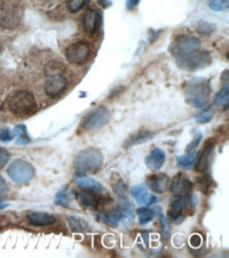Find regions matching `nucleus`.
Returning a JSON list of instances; mask_svg holds the SVG:
<instances>
[{
	"instance_id": "1",
	"label": "nucleus",
	"mask_w": 229,
	"mask_h": 258,
	"mask_svg": "<svg viewBox=\"0 0 229 258\" xmlns=\"http://www.w3.org/2000/svg\"><path fill=\"white\" fill-rule=\"evenodd\" d=\"M103 162L104 157L101 150L95 147H88L76 156L73 167L78 175H92L100 170Z\"/></svg>"
},
{
	"instance_id": "2",
	"label": "nucleus",
	"mask_w": 229,
	"mask_h": 258,
	"mask_svg": "<svg viewBox=\"0 0 229 258\" xmlns=\"http://www.w3.org/2000/svg\"><path fill=\"white\" fill-rule=\"evenodd\" d=\"M185 100L194 108H202L208 102L210 95L209 82L204 79H194L184 88Z\"/></svg>"
},
{
	"instance_id": "3",
	"label": "nucleus",
	"mask_w": 229,
	"mask_h": 258,
	"mask_svg": "<svg viewBox=\"0 0 229 258\" xmlns=\"http://www.w3.org/2000/svg\"><path fill=\"white\" fill-rule=\"evenodd\" d=\"M8 106L11 112L19 116L32 114L37 109L34 95L29 91H17L13 93L9 99Z\"/></svg>"
},
{
	"instance_id": "4",
	"label": "nucleus",
	"mask_w": 229,
	"mask_h": 258,
	"mask_svg": "<svg viewBox=\"0 0 229 258\" xmlns=\"http://www.w3.org/2000/svg\"><path fill=\"white\" fill-rule=\"evenodd\" d=\"M23 16V10L17 0L0 2V27L5 29L16 28Z\"/></svg>"
},
{
	"instance_id": "5",
	"label": "nucleus",
	"mask_w": 229,
	"mask_h": 258,
	"mask_svg": "<svg viewBox=\"0 0 229 258\" xmlns=\"http://www.w3.org/2000/svg\"><path fill=\"white\" fill-rule=\"evenodd\" d=\"M211 61L212 57L208 51H195L188 55L179 57L177 64L182 70L194 72L210 66Z\"/></svg>"
},
{
	"instance_id": "6",
	"label": "nucleus",
	"mask_w": 229,
	"mask_h": 258,
	"mask_svg": "<svg viewBox=\"0 0 229 258\" xmlns=\"http://www.w3.org/2000/svg\"><path fill=\"white\" fill-rule=\"evenodd\" d=\"M8 175L17 184H27L34 178L35 168L23 159H17L10 164Z\"/></svg>"
},
{
	"instance_id": "7",
	"label": "nucleus",
	"mask_w": 229,
	"mask_h": 258,
	"mask_svg": "<svg viewBox=\"0 0 229 258\" xmlns=\"http://www.w3.org/2000/svg\"><path fill=\"white\" fill-rule=\"evenodd\" d=\"M201 47V40L192 35H181L173 39L169 46V52L173 56L181 57L195 52Z\"/></svg>"
},
{
	"instance_id": "8",
	"label": "nucleus",
	"mask_w": 229,
	"mask_h": 258,
	"mask_svg": "<svg viewBox=\"0 0 229 258\" xmlns=\"http://www.w3.org/2000/svg\"><path fill=\"white\" fill-rule=\"evenodd\" d=\"M91 54L90 46L87 41H76L74 44L70 45L65 50V58L76 66H82L89 60Z\"/></svg>"
},
{
	"instance_id": "9",
	"label": "nucleus",
	"mask_w": 229,
	"mask_h": 258,
	"mask_svg": "<svg viewBox=\"0 0 229 258\" xmlns=\"http://www.w3.org/2000/svg\"><path fill=\"white\" fill-rule=\"evenodd\" d=\"M110 112H109L106 107H97L96 109H94L88 115L84 117V120L82 122V127L84 129H87V131L102 128L110 121Z\"/></svg>"
},
{
	"instance_id": "10",
	"label": "nucleus",
	"mask_w": 229,
	"mask_h": 258,
	"mask_svg": "<svg viewBox=\"0 0 229 258\" xmlns=\"http://www.w3.org/2000/svg\"><path fill=\"white\" fill-rule=\"evenodd\" d=\"M68 87V81L62 73L48 75L45 83V92L51 99H57Z\"/></svg>"
},
{
	"instance_id": "11",
	"label": "nucleus",
	"mask_w": 229,
	"mask_h": 258,
	"mask_svg": "<svg viewBox=\"0 0 229 258\" xmlns=\"http://www.w3.org/2000/svg\"><path fill=\"white\" fill-rule=\"evenodd\" d=\"M169 187L174 196L186 197L192 189V182L183 174H178L174 176Z\"/></svg>"
},
{
	"instance_id": "12",
	"label": "nucleus",
	"mask_w": 229,
	"mask_h": 258,
	"mask_svg": "<svg viewBox=\"0 0 229 258\" xmlns=\"http://www.w3.org/2000/svg\"><path fill=\"white\" fill-rule=\"evenodd\" d=\"M191 199L186 197H179L176 201H173L168 209V216L172 221H176L182 218L185 211L191 206Z\"/></svg>"
},
{
	"instance_id": "13",
	"label": "nucleus",
	"mask_w": 229,
	"mask_h": 258,
	"mask_svg": "<svg viewBox=\"0 0 229 258\" xmlns=\"http://www.w3.org/2000/svg\"><path fill=\"white\" fill-rule=\"evenodd\" d=\"M101 14L95 10H88L83 17V28L87 34L93 35L100 28Z\"/></svg>"
},
{
	"instance_id": "14",
	"label": "nucleus",
	"mask_w": 229,
	"mask_h": 258,
	"mask_svg": "<svg viewBox=\"0 0 229 258\" xmlns=\"http://www.w3.org/2000/svg\"><path fill=\"white\" fill-rule=\"evenodd\" d=\"M165 161H166L165 152H164L163 149L157 147L146 157L145 163L148 169L152 171H157L163 167Z\"/></svg>"
},
{
	"instance_id": "15",
	"label": "nucleus",
	"mask_w": 229,
	"mask_h": 258,
	"mask_svg": "<svg viewBox=\"0 0 229 258\" xmlns=\"http://www.w3.org/2000/svg\"><path fill=\"white\" fill-rule=\"evenodd\" d=\"M147 184L155 192L164 194L169 188L170 179L165 174H158L148 177Z\"/></svg>"
},
{
	"instance_id": "16",
	"label": "nucleus",
	"mask_w": 229,
	"mask_h": 258,
	"mask_svg": "<svg viewBox=\"0 0 229 258\" xmlns=\"http://www.w3.org/2000/svg\"><path fill=\"white\" fill-rule=\"evenodd\" d=\"M214 152V143L208 142L206 143L204 149L200 153L198 157V163H196V170L205 171L208 169L209 164L212 160V155Z\"/></svg>"
},
{
	"instance_id": "17",
	"label": "nucleus",
	"mask_w": 229,
	"mask_h": 258,
	"mask_svg": "<svg viewBox=\"0 0 229 258\" xmlns=\"http://www.w3.org/2000/svg\"><path fill=\"white\" fill-rule=\"evenodd\" d=\"M27 219L34 227H47V225H52L56 222V219L52 215L41 212H33L28 214Z\"/></svg>"
},
{
	"instance_id": "18",
	"label": "nucleus",
	"mask_w": 229,
	"mask_h": 258,
	"mask_svg": "<svg viewBox=\"0 0 229 258\" xmlns=\"http://www.w3.org/2000/svg\"><path fill=\"white\" fill-rule=\"evenodd\" d=\"M155 137V134L150 131H139L136 134L130 136L127 141L124 143V148H129L134 145L143 144Z\"/></svg>"
},
{
	"instance_id": "19",
	"label": "nucleus",
	"mask_w": 229,
	"mask_h": 258,
	"mask_svg": "<svg viewBox=\"0 0 229 258\" xmlns=\"http://www.w3.org/2000/svg\"><path fill=\"white\" fill-rule=\"evenodd\" d=\"M131 195L134 200L143 206V204H150L151 196L148 191V188L145 185H135L131 188Z\"/></svg>"
},
{
	"instance_id": "20",
	"label": "nucleus",
	"mask_w": 229,
	"mask_h": 258,
	"mask_svg": "<svg viewBox=\"0 0 229 258\" xmlns=\"http://www.w3.org/2000/svg\"><path fill=\"white\" fill-rule=\"evenodd\" d=\"M76 184L87 190H91L95 192H102L104 190V187L100 182L90 177H81L79 179H76Z\"/></svg>"
},
{
	"instance_id": "21",
	"label": "nucleus",
	"mask_w": 229,
	"mask_h": 258,
	"mask_svg": "<svg viewBox=\"0 0 229 258\" xmlns=\"http://www.w3.org/2000/svg\"><path fill=\"white\" fill-rule=\"evenodd\" d=\"M124 217H126V214L124 213V211L118 208L116 210H113L109 213H106L103 215V220L105 223H107L110 227H117L119 221H121Z\"/></svg>"
},
{
	"instance_id": "22",
	"label": "nucleus",
	"mask_w": 229,
	"mask_h": 258,
	"mask_svg": "<svg viewBox=\"0 0 229 258\" xmlns=\"http://www.w3.org/2000/svg\"><path fill=\"white\" fill-rule=\"evenodd\" d=\"M78 200L85 209H94L97 207V199L89 191H81L78 194Z\"/></svg>"
},
{
	"instance_id": "23",
	"label": "nucleus",
	"mask_w": 229,
	"mask_h": 258,
	"mask_svg": "<svg viewBox=\"0 0 229 258\" xmlns=\"http://www.w3.org/2000/svg\"><path fill=\"white\" fill-rule=\"evenodd\" d=\"M68 222L70 229L74 233H83L88 229V223L82 217L79 216H68Z\"/></svg>"
},
{
	"instance_id": "24",
	"label": "nucleus",
	"mask_w": 229,
	"mask_h": 258,
	"mask_svg": "<svg viewBox=\"0 0 229 258\" xmlns=\"http://www.w3.org/2000/svg\"><path fill=\"white\" fill-rule=\"evenodd\" d=\"M229 101V86L228 84H224L221 90L216 93L214 98V103L216 106H226Z\"/></svg>"
},
{
	"instance_id": "25",
	"label": "nucleus",
	"mask_w": 229,
	"mask_h": 258,
	"mask_svg": "<svg viewBox=\"0 0 229 258\" xmlns=\"http://www.w3.org/2000/svg\"><path fill=\"white\" fill-rule=\"evenodd\" d=\"M195 162V154H186L180 156L177 160L178 166L182 169H190Z\"/></svg>"
},
{
	"instance_id": "26",
	"label": "nucleus",
	"mask_w": 229,
	"mask_h": 258,
	"mask_svg": "<svg viewBox=\"0 0 229 258\" xmlns=\"http://www.w3.org/2000/svg\"><path fill=\"white\" fill-rule=\"evenodd\" d=\"M14 134L17 136V144L26 145L30 142V138L27 133V128L24 124L17 125L14 129Z\"/></svg>"
},
{
	"instance_id": "27",
	"label": "nucleus",
	"mask_w": 229,
	"mask_h": 258,
	"mask_svg": "<svg viewBox=\"0 0 229 258\" xmlns=\"http://www.w3.org/2000/svg\"><path fill=\"white\" fill-rule=\"evenodd\" d=\"M138 221L141 225L149 223L155 217V212L148 208H140L137 210Z\"/></svg>"
},
{
	"instance_id": "28",
	"label": "nucleus",
	"mask_w": 229,
	"mask_h": 258,
	"mask_svg": "<svg viewBox=\"0 0 229 258\" xmlns=\"http://www.w3.org/2000/svg\"><path fill=\"white\" fill-rule=\"evenodd\" d=\"M88 0H67L65 7H67L70 13H78L87 5Z\"/></svg>"
},
{
	"instance_id": "29",
	"label": "nucleus",
	"mask_w": 229,
	"mask_h": 258,
	"mask_svg": "<svg viewBox=\"0 0 229 258\" xmlns=\"http://www.w3.org/2000/svg\"><path fill=\"white\" fill-rule=\"evenodd\" d=\"M209 7L215 12H223L226 11L229 6V0H208Z\"/></svg>"
},
{
	"instance_id": "30",
	"label": "nucleus",
	"mask_w": 229,
	"mask_h": 258,
	"mask_svg": "<svg viewBox=\"0 0 229 258\" xmlns=\"http://www.w3.org/2000/svg\"><path fill=\"white\" fill-rule=\"evenodd\" d=\"M55 203L57 204V206H60V207H64V208L69 207V204H70L69 192L65 190V189L59 191L57 195H56Z\"/></svg>"
},
{
	"instance_id": "31",
	"label": "nucleus",
	"mask_w": 229,
	"mask_h": 258,
	"mask_svg": "<svg viewBox=\"0 0 229 258\" xmlns=\"http://www.w3.org/2000/svg\"><path fill=\"white\" fill-rule=\"evenodd\" d=\"M198 31L203 35H210L215 31V26L207 21H200L198 24Z\"/></svg>"
},
{
	"instance_id": "32",
	"label": "nucleus",
	"mask_w": 229,
	"mask_h": 258,
	"mask_svg": "<svg viewBox=\"0 0 229 258\" xmlns=\"http://www.w3.org/2000/svg\"><path fill=\"white\" fill-rule=\"evenodd\" d=\"M64 70L63 64H61L58 61H52L50 62L47 68H46V74L47 77L48 75H52V74H57V73H62Z\"/></svg>"
},
{
	"instance_id": "33",
	"label": "nucleus",
	"mask_w": 229,
	"mask_h": 258,
	"mask_svg": "<svg viewBox=\"0 0 229 258\" xmlns=\"http://www.w3.org/2000/svg\"><path fill=\"white\" fill-rule=\"evenodd\" d=\"M213 115H214V111L212 109L206 110L203 113L199 114L198 116H195V121H196V123H199V124L208 123L213 119Z\"/></svg>"
},
{
	"instance_id": "34",
	"label": "nucleus",
	"mask_w": 229,
	"mask_h": 258,
	"mask_svg": "<svg viewBox=\"0 0 229 258\" xmlns=\"http://www.w3.org/2000/svg\"><path fill=\"white\" fill-rule=\"evenodd\" d=\"M159 212V218H160V220H161V223H162V227H163V236H164V238H168L169 237V233H170V231H169V227H168V223H167V221H166V219H165V216H164V214L162 213V210L160 209V208H158L157 209Z\"/></svg>"
},
{
	"instance_id": "35",
	"label": "nucleus",
	"mask_w": 229,
	"mask_h": 258,
	"mask_svg": "<svg viewBox=\"0 0 229 258\" xmlns=\"http://www.w3.org/2000/svg\"><path fill=\"white\" fill-rule=\"evenodd\" d=\"M10 157L11 156H10L9 150L4 147H0V169L5 167V165L9 162Z\"/></svg>"
},
{
	"instance_id": "36",
	"label": "nucleus",
	"mask_w": 229,
	"mask_h": 258,
	"mask_svg": "<svg viewBox=\"0 0 229 258\" xmlns=\"http://www.w3.org/2000/svg\"><path fill=\"white\" fill-rule=\"evenodd\" d=\"M14 139V133H12L9 129H0V140L4 142H9L11 140Z\"/></svg>"
},
{
	"instance_id": "37",
	"label": "nucleus",
	"mask_w": 229,
	"mask_h": 258,
	"mask_svg": "<svg viewBox=\"0 0 229 258\" xmlns=\"http://www.w3.org/2000/svg\"><path fill=\"white\" fill-rule=\"evenodd\" d=\"M9 192V186L7 184L6 180L0 176V198H4L8 195Z\"/></svg>"
},
{
	"instance_id": "38",
	"label": "nucleus",
	"mask_w": 229,
	"mask_h": 258,
	"mask_svg": "<svg viewBox=\"0 0 229 258\" xmlns=\"http://www.w3.org/2000/svg\"><path fill=\"white\" fill-rule=\"evenodd\" d=\"M189 242H190V244L193 246V248H198V246H200L201 243H202L201 236L198 235V234L192 235L191 237H190V239H189Z\"/></svg>"
},
{
	"instance_id": "39",
	"label": "nucleus",
	"mask_w": 229,
	"mask_h": 258,
	"mask_svg": "<svg viewBox=\"0 0 229 258\" xmlns=\"http://www.w3.org/2000/svg\"><path fill=\"white\" fill-rule=\"evenodd\" d=\"M201 139H202V135H201V134L196 135V136H195V138H194V140H193V141L188 145V147H187V152H189V150L194 149L196 146H198V144H199V143H200V141H201Z\"/></svg>"
},
{
	"instance_id": "40",
	"label": "nucleus",
	"mask_w": 229,
	"mask_h": 258,
	"mask_svg": "<svg viewBox=\"0 0 229 258\" xmlns=\"http://www.w3.org/2000/svg\"><path fill=\"white\" fill-rule=\"evenodd\" d=\"M113 189H114L116 192H122V191H125V190H126V185L123 183L122 181H118L117 183L115 184V186H113Z\"/></svg>"
},
{
	"instance_id": "41",
	"label": "nucleus",
	"mask_w": 229,
	"mask_h": 258,
	"mask_svg": "<svg viewBox=\"0 0 229 258\" xmlns=\"http://www.w3.org/2000/svg\"><path fill=\"white\" fill-rule=\"evenodd\" d=\"M138 4H139V0H127L126 7H127L128 10H132V9H134Z\"/></svg>"
},
{
	"instance_id": "42",
	"label": "nucleus",
	"mask_w": 229,
	"mask_h": 258,
	"mask_svg": "<svg viewBox=\"0 0 229 258\" xmlns=\"http://www.w3.org/2000/svg\"><path fill=\"white\" fill-rule=\"evenodd\" d=\"M39 2L43 6H53V5H55L56 3H58L59 0H39Z\"/></svg>"
},
{
	"instance_id": "43",
	"label": "nucleus",
	"mask_w": 229,
	"mask_h": 258,
	"mask_svg": "<svg viewBox=\"0 0 229 258\" xmlns=\"http://www.w3.org/2000/svg\"><path fill=\"white\" fill-rule=\"evenodd\" d=\"M8 206H9V204H8V203H6V202H0V210H4V209H6Z\"/></svg>"
},
{
	"instance_id": "44",
	"label": "nucleus",
	"mask_w": 229,
	"mask_h": 258,
	"mask_svg": "<svg viewBox=\"0 0 229 258\" xmlns=\"http://www.w3.org/2000/svg\"><path fill=\"white\" fill-rule=\"evenodd\" d=\"M97 2H98V4H100L101 6L106 7V6H107V2H108V0H97Z\"/></svg>"
}]
</instances>
